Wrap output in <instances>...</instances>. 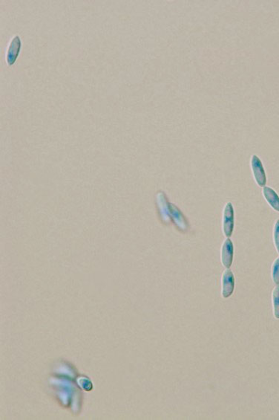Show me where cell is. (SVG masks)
I'll use <instances>...</instances> for the list:
<instances>
[{
    "label": "cell",
    "mask_w": 279,
    "mask_h": 420,
    "mask_svg": "<svg viewBox=\"0 0 279 420\" xmlns=\"http://www.w3.org/2000/svg\"><path fill=\"white\" fill-rule=\"evenodd\" d=\"M263 195L271 207L279 212V197L276 192L270 187H264Z\"/></svg>",
    "instance_id": "obj_7"
},
{
    "label": "cell",
    "mask_w": 279,
    "mask_h": 420,
    "mask_svg": "<svg viewBox=\"0 0 279 420\" xmlns=\"http://www.w3.org/2000/svg\"><path fill=\"white\" fill-rule=\"evenodd\" d=\"M251 167H252L255 180L259 184V187H264L267 183L265 171H264L262 161L256 155H253L251 159Z\"/></svg>",
    "instance_id": "obj_3"
},
{
    "label": "cell",
    "mask_w": 279,
    "mask_h": 420,
    "mask_svg": "<svg viewBox=\"0 0 279 420\" xmlns=\"http://www.w3.org/2000/svg\"><path fill=\"white\" fill-rule=\"evenodd\" d=\"M274 243H275V248L279 254V220H277L275 224L273 230Z\"/></svg>",
    "instance_id": "obj_11"
},
{
    "label": "cell",
    "mask_w": 279,
    "mask_h": 420,
    "mask_svg": "<svg viewBox=\"0 0 279 420\" xmlns=\"http://www.w3.org/2000/svg\"><path fill=\"white\" fill-rule=\"evenodd\" d=\"M158 204H159L160 208H161V215L163 216V218L165 221L169 223L170 220V206H168V202L166 201V198L163 193L158 194Z\"/></svg>",
    "instance_id": "obj_8"
},
{
    "label": "cell",
    "mask_w": 279,
    "mask_h": 420,
    "mask_svg": "<svg viewBox=\"0 0 279 420\" xmlns=\"http://www.w3.org/2000/svg\"><path fill=\"white\" fill-rule=\"evenodd\" d=\"M21 50V39L19 36H15L12 39L8 50L7 55H6V60L9 66H12L15 63L16 60L19 56Z\"/></svg>",
    "instance_id": "obj_5"
},
{
    "label": "cell",
    "mask_w": 279,
    "mask_h": 420,
    "mask_svg": "<svg viewBox=\"0 0 279 420\" xmlns=\"http://www.w3.org/2000/svg\"><path fill=\"white\" fill-rule=\"evenodd\" d=\"M234 229V208L231 202L224 206L223 212V231L226 238H230Z\"/></svg>",
    "instance_id": "obj_1"
},
{
    "label": "cell",
    "mask_w": 279,
    "mask_h": 420,
    "mask_svg": "<svg viewBox=\"0 0 279 420\" xmlns=\"http://www.w3.org/2000/svg\"><path fill=\"white\" fill-rule=\"evenodd\" d=\"M233 243L230 238H226L221 247V262L226 269L231 267L233 261Z\"/></svg>",
    "instance_id": "obj_4"
},
{
    "label": "cell",
    "mask_w": 279,
    "mask_h": 420,
    "mask_svg": "<svg viewBox=\"0 0 279 420\" xmlns=\"http://www.w3.org/2000/svg\"><path fill=\"white\" fill-rule=\"evenodd\" d=\"M169 206H170V215L172 216L174 223L177 225V228H180L181 231H187L189 228L188 223H187L185 217L183 215L180 209L177 206L174 205V204H171Z\"/></svg>",
    "instance_id": "obj_6"
},
{
    "label": "cell",
    "mask_w": 279,
    "mask_h": 420,
    "mask_svg": "<svg viewBox=\"0 0 279 420\" xmlns=\"http://www.w3.org/2000/svg\"><path fill=\"white\" fill-rule=\"evenodd\" d=\"M235 289L234 274L230 269H226L221 277V295L223 298H228L233 295Z\"/></svg>",
    "instance_id": "obj_2"
},
{
    "label": "cell",
    "mask_w": 279,
    "mask_h": 420,
    "mask_svg": "<svg viewBox=\"0 0 279 420\" xmlns=\"http://www.w3.org/2000/svg\"><path fill=\"white\" fill-rule=\"evenodd\" d=\"M271 276L274 284L279 286V256L276 258L272 266Z\"/></svg>",
    "instance_id": "obj_10"
},
{
    "label": "cell",
    "mask_w": 279,
    "mask_h": 420,
    "mask_svg": "<svg viewBox=\"0 0 279 420\" xmlns=\"http://www.w3.org/2000/svg\"><path fill=\"white\" fill-rule=\"evenodd\" d=\"M272 303L274 316L279 319V286H276L272 291Z\"/></svg>",
    "instance_id": "obj_9"
}]
</instances>
